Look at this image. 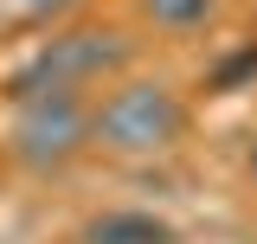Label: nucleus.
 I'll return each mask as SVG.
<instances>
[{
    "label": "nucleus",
    "instance_id": "f257e3e1",
    "mask_svg": "<svg viewBox=\"0 0 257 244\" xmlns=\"http://www.w3.org/2000/svg\"><path fill=\"white\" fill-rule=\"evenodd\" d=\"M103 142L109 148H128V154H142V148H167L174 142V129H180V103L161 90V84H128V90L109 96V109H103Z\"/></svg>",
    "mask_w": 257,
    "mask_h": 244
},
{
    "label": "nucleus",
    "instance_id": "f03ea898",
    "mask_svg": "<svg viewBox=\"0 0 257 244\" xmlns=\"http://www.w3.org/2000/svg\"><path fill=\"white\" fill-rule=\"evenodd\" d=\"M77 135H84V116H77L71 96H58V109L45 103L39 116L20 122V154H26V161H58V154L77 148Z\"/></svg>",
    "mask_w": 257,
    "mask_h": 244
},
{
    "label": "nucleus",
    "instance_id": "7ed1b4c3",
    "mask_svg": "<svg viewBox=\"0 0 257 244\" xmlns=\"http://www.w3.org/2000/svg\"><path fill=\"white\" fill-rule=\"evenodd\" d=\"M84 244H174V231L148 212H109L84 231Z\"/></svg>",
    "mask_w": 257,
    "mask_h": 244
},
{
    "label": "nucleus",
    "instance_id": "20e7f679",
    "mask_svg": "<svg viewBox=\"0 0 257 244\" xmlns=\"http://www.w3.org/2000/svg\"><path fill=\"white\" fill-rule=\"evenodd\" d=\"M155 7L167 20H199V13H206V0H155Z\"/></svg>",
    "mask_w": 257,
    "mask_h": 244
},
{
    "label": "nucleus",
    "instance_id": "39448f33",
    "mask_svg": "<svg viewBox=\"0 0 257 244\" xmlns=\"http://www.w3.org/2000/svg\"><path fill=\"white\" fill-rule=\"evenodd\" d=\"M251 174H257V148H251Z\"/></svg>",
    "mask_w": 257,
    "mask_h": 244
}]
</instances>
